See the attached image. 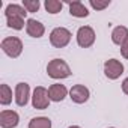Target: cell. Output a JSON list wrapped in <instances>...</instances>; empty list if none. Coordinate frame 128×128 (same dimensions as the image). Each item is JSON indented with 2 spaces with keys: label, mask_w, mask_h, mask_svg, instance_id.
<instances>
[{
  "label": "cell",
  "mask_w": 128,
  "mask_h": 128,
  "mask_svg": "<svg viewBox=\"0 0 128 128\" xmlns=\"http://www.w3.org/2000/svg\"><path fill=\"white\" fill-rule=\"evenodd\" d=\"M47 74L54 80H63L71 76V68L63 59H53L47 65Z\"/></svg>",
  "instance_id": "1"
},
{
  "label": "cell",
  "mask_w": 128,
  "mask_h": 128,
  "mask_svg": "<svg viewBox=\"0 0 128 128\" xmlns=\"http://www.w3.org/2000/svg\"><path fill=\"white\" fill-rule=\"evenodd\" d=\"M0 47H2L3 53L12 59H17L21 53H23V41L17 36H8L2 41V44H0Z\"/></svg>",
  "instance_id": "2"
},
{
  "label": "cell",
  "mask_w": 128,
  "mask_h": 128,
  "mask_svg": "<svg viewBox=\"0 0 128 128\" xmlns=\"http://www.w3.org/2000/svg\"><path fill=\"white\" fill-rule=\"evenodd\" d=\"M71 36L72 35L66 27H56L50 33V44L56 48H63L70 44Z\"/></svg>",
  "instance_id": "3"
},
{
  "label": "cell",
  "mask_w": 128,
  "mask_h": 128,
  "mask_svg": "<svg viewBox=\"0 0 128 128\" xmlns=\"http://www.w3.org/2000/svg\"><path fill=\"white\" fill-rule=\"evenodd\" d=\"M77 44L82 47V48H89L95 44V39H96V35H95V30L90 27V26H82L78 30H77Z\"/></svg>",
  "instance_id": "4"
},
{
  "label": "cell",
  "mask_w": 128,
  "mask_h": 128,
  "mask_svg": "<svg viewBox=\"0 0 128 128\" xmlns=\"http://www.w3.org/2000/svg\"><path fill=\"white\" fill-rule=\"evenodd\" d=\"M32 106L36 110H45L50 106V96H48V89L44 86H38L33 89L32 95Z\"/></svg>",
  "instance_id": "5"
},
{
  "label": "cell",
  "mask_w": 128,
  "mask_h": 128,
  "mask_svg": "<svg viewBox=\"0 0 128 128\" xmlns=\"http://www.w3.org/2000/svg\"><path fill=\"white\" fill-rule=\"evenodd\" d=\"M104 74L108 80H118L124 74V65L118 59H108L104 62Z\"/></svg>",
  "instance_id": "6"
},
{
  "label": "cell",
  "mask_w": 128,
  "mask_h": 128,
  "mask_svg": "<svg viewBox=\"0 0 128 128\" xmlns=\"http://www.w3.org/2000/svg\"><path fill=\"white\" fill-rule=\"evenodd\" d=\"M89 96H90V92L84 84H74L70 89V98L76 104H84L89 100Z\"/></svg>",
  "instance_id": "7"
},
{
  "label": "cell",
  "mask_w": 128,
  "mask_h": 128,
  "mask_svg": "<svg viewBox=\"0 0 128 128\" xmlns=\"http://www.w3.org/2000/svg\"><path fill=\"white\" fill-rule=\"evenodd\" d=\"M15 102L18 107H24L27 106L29 102V98H30V86L27 83H18L15 86Z\"/></svg>",
  "instance_id": "8"
},
{
  "label": "cell",
  "mask_w": 128,
  "mask_h": 128,
  "mask_svg": "<svg viewBox=\"0 0 128 128\" xmlns=\"http://www.w3.org/2000/svg\"><path fill=\"white\" fill-rule=\"evenodd\" d=\"M20 122V116L14 110H2L0 112V126L2 128H15Z\"/></svg>",
  "instance_id": "9"
},
{
  "label": "cell",
  "mask_w": 128,
  "mask_h": 128,
  "mask_svg": "<svg viewBox=\"0 0 128 128\" xmlns=\"http://www.w3.org/2000/svg\"><path fill=\"white\" fill-rule=\"evenodd\" d=\"M68 89L65 84H60V83H54L48 88V96H50V101H54V102H60L66 98L68 95Z\"/></svg>",
  "instance_id": "10"
},
{
  "label": "cell",
  "mask_w": 128,
  "mask_h": 128,
  "mask_svg": "<svg viewBox=\"0 0 128 128\" xmlns=\"http://www.w3.org/2000/svg\"><path fill=\"white\" fill-rule=\"evenodd\" d=\"M26 32L32 38H41L45 33V27L41 21H38L35 18H29L27 23H26Z\"/></svg>",
  "instance_id": "11"
},
{
  "label": "cell",
  "mask_w": 128,
  "mask_h": 128,
  "mask_svg": "<svg viewBox=\"0 0 128 128\" xmlns=\"http://www.w3.org/2000/svg\"><path fill=\"white\" fill-rule=\"evenodd\" d=\"M70 6V14L76 18H84L89 15V9L86 8V5L80 0H74V2H68Z\"/></svg>",
  "instance_id": "12"
},
{
  "label": "cell",
  "mask_w": 128,
  "mask_h": 128,
  "mask_svg": "<svg viewBox=\"0 0 128 128\" xmlns=\"http://www.w3.org/2000/svg\"><path fill=\"white\" fill-rule=\"evenodd\" d=\"M126 39H128V27H125V26H116L113 29V32H112V41H113V44H116V45L120 47Z\"/></svg>",
  "instance_id": "13"
},
{
  "label": "cell",
  "mask_w": 128,
  "mask_h": 128,
  "mask_svg": "<svg viewBox=\"0 0 128 128\" xmlns=\"http://www.w3.org/2000/svg\"><path fill=\"white\" fill-rule=\"evenodd\" d=\"M27 15V11L24 9L23 5H17V3H9L5 9V17L9 18V17H21V18H26Z\"/></svg>",
  "instance_id": "14"
},
{
  "label": "cell",
  "mask_w": 128,
  "mask_h": 128,
  "mask_svg": "<svg viewBox=\"0 0 128 128\" xmlns=\"http://www.w3.org/2000/svg\"><path fill=\"white\" fill-rule=\"evenodd\" d=\"M12 102V89L8 84L0 86V104L2 106H9Z\"/></svg>",
  "instance_id": "15"
},
{
  "label": "cell",
  "mask_w": 128,
  "mask_h": 128,
  "mask_svg": "<svg viewBox=\"0 0 128 128\" xmlns=\"http://www.w3.org/2000/svg\"><path fill=\"white\" fill-rule=\"evenodd\" d=\"M29 128H51V120H50V118L38 116V118L30 119Z\"/></svg>",
  "instance_id": "16"
},
{
  "label": "cell",
  "mask_w": 128,
  "mask_h": 128,
  "mask_svg": "<svg viewBox=\"0 0 128 128\" xmlns=\"http://www.w3.org/2000/svg\"><path fill=\"white\" fill-rule=\"evenodd\" d=\"M44 6H45V11H47L48 14L56 15V14H59V12L62 11L63 2H59V0H45Z\"/></svg>",
  "instance_id": "17"
},
{
  "label": "cell",
  "mask_w": 128,
  "mask_h": 128,
  "mask_svg": "<svg viewBox=\"0 0 128 128\" xmlns=\"http://www.w3.org/2000/svg\"><path fill=\"white\" fill-rule=\"evenodd\" d=\"M6 23H8V27H11L14 30L24 29V18H21V17H9V18H6Z\"/></svg>",
  "instance_id": "18"
},
{
  "label": "cell",
  "mask_w": 128,
  "mask_h": 128,
  "mask_svg": "<svg viewBox=\"0 0 128 128\" xmlns=\"http://www.w3.org/2000/svg\"><path fill=\"white\" fill-rule=\"evenodd\" d=\"M23 6L27 12H38V9L41 8L39 0H23Z\"/></svg>",
  "instance_id": "19"
},
{
  "label": "cell",
  "mask_w": 128,
  "mask_h": 128,
  "mask_svg": "<svg viewBox=\"0 0 128 128\" xmlns=\"http://www.w3.org/2000/svg\"><path fill=\"white\" fill-rule=\"evenodd\" d=\"M89 6L95 11H102L110 6V0H89Z\"/></svg>",
  "instance_id": "20"
},
{
  "label": "cell",
  "mask_w": 128,
  "mask_h": 128,
  "mask_svg": "<svg viewBox=\"0 0 128 128\" xmlns=\"http://www.w3.org/2000/svg\"><path fill=\"white\" fill-rule=\"evenodd\" d=\"M120 54L124 59H128V39L120 45Z\"/></svg>",
  "instance_id": "21"
},
{
  "label": "cell",
  "mask_w": 128,
  "mask_h": 128,
  "mask_svg": "<svg viewBox=\"0 0 128 128\" xmlns=\"http://www.w3.org/2000/svg\"><path fill=\"white\" fill-rule=\"evenodd\" d=\"M122 92H124L125 95H128V77L122 82Z\"/></svg>",
  "instance_id": "22"
},
{
  "label": "cell",
  "mask_w": 128,
  "mask_h": 128,
  "mask_svg": "<svg viewBox=\"0 0 128 128\" xmlns=\"http://www.w3.org/2000/svg\"><path fill=\"white\" fill-rule=\"evenodd\" d=\"M68 128H82V126H78V125H71V126H68Z\"/></svg>",
  "instance_id": "23"
},
{
  "label": "cell",
  "mask_w": 128,
  "mask_h": 128,
  "mask_svg": "<svg viewBox=\"0 0 128 128\" xmlns=\"http://www.w3.org/2000/svg\"><path fill=\"white\" fill-rule=\"evenodd\" d=\"M108 128H114V126H108Z\"/></svg>",
  "instance_id": "24"
}]
</instances>
